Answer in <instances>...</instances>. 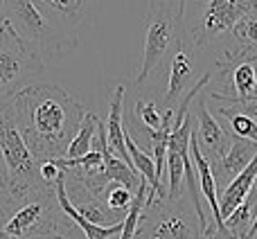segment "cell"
Wrapping results in <instances>:
<instances>
[{
  "label": "cell",
  "instance_id": "6da1fadb",
  "mask_svg": "<svg viewBox=\"0 0 257 239\" xmlns=\"http://www.w3.org/2000/svg\"><path fill=\"white\" fill-rule=\"evenodd\" d=\"M9 102L21 136L39 163L66 158L68 147L88 115V111L57 84H32Z\"/></svg>",
  "mask_w": 257,
  "mask_h": 239
},
{
  "label": "cell",
  "instance_id": "7a4b0ae2",
  "mask_svg": "<svg viewBox=\"0 0 257 239\" xmlns=\"http://www.w3.org/2000/svg\"><path fill=\"white\" fill-rule=\"evenodd\" d=\"M185 0H151L145 18V48L142 63L133 84L140 86L149 79L154 70H158L176 52L178 45L185 43Z\"/></svg>",
  "mask_w": 257,
  "mask_h": 239
},
{
  "label": "cell",
  "instance_id": "3957f363",
  "mask_svg": "<svg viewBox=\"0 0 257 239\" xmlns=\"http://www.w3.org/2000/svg\"><path fill=\"white\" fill-rule=\"evenodd\" d=\"M0 154L7 165L9 187L18 205L25 203L32 194L50 187L41 178V163L34 158L25 138L21 136L12 102H0Z\"/></svg>",
  "mask_w": 257,
  "mask_h": 239
},
{
  "label": "cell",
  "instance_id": "277c9868",
  "mask_svg": "<svg viewBox=\"0 0 257 239\" xmlns=\"http://www.w3.org/2000/svg\"><path fill=\"white\" fill-rule=\"evenodd\" d=\"M5 18L21 34V39L41 54L45 66L70 57L72 50L77 48V34L52 25L39 12L34 0H5Z\"/></svg>",
  "mask_w": 257,
  "mask_h": 239
},
{
  "label": "cell",
  "instance_id": "5b68a950",
  "mask_svg": "<svg viewBox=\"0 0 257 239\" xmlns=\"http://www.w3.org/2000/svg\"><path fill=\"white\" fill-rule=\"evenodd\" d=\"M43 68L41 54L21 39L7 18H0V102H9L32 86V77Z\"/></svg>",
  "mask_w": 257,
  "mask_h": 239
},
{
  "label": "cell",
  "instance_id": "8992f818",
  "mask_svg": "<svg viewBox=\"0 0 257 239\" xmlns=\"http://www.w3.org/2000/svg\"><path fill=\"white\" fill-rule=\"evenodd\" d=\"M136 239H205V235L190 196H165L145 208Z\"/></svg>",
  "mask_w": 257,
  "mask_h": 239
},
{
  "label": "cell",
  "instance_id": "52a82bcc",
  "mask_svg": "<svg viewBox=\"0 0 257 239\" xmlns=\"http://www.w3.org/2000/svg\"><path fill=\"white\" fill-rule=\"evenodd\" d=\"M61 217H66L57 199V185L32 194L12 214L5 230L18 239H66L61 230Z\"/></svg>",
  "mask_w": 257,
  "mask_h": 239
},
{
  "label": "cell",
  "instance_id": "ba28073f",
  "mask_svg": "<svg viewBox=\"0 0 257 239\" xmlns=\"http://www.w3.org/2000/svg\"><path fill=\"white\" fill-rule=\"evenodd\" d=\"M248 14H257V0H210L199 18V25L190 30L192 43L196 48L210 45Z\"/></svg>",
  "mask_w": 257,
  "mask_h": 239
},
{
  "label": "cell",
  "instance_id": "9c48e42d",
  "mask_svg": "<svg viewBox=\"0 0 257 239\" xmlns=\"http://www.w3.org/2000/svg\"><path fill=\"white\" fill-rule=\"evenodd\" d=\"M219 68L228 86L226 90L210 93V97L230 102V106L257 102V59L241 52H228L226 61L219 63Z\"/></svg>",
  "mask_w": 257,
  "mask_h": 239
},
{
  "label": "cell",
  "instance_id": "30bf717a",
  "mask_svg": "<svg viewBox=\"0 0 257 239\" xmlns=\"http://www.w3.org/2000/svg\"><path fill=\"white\" fill-rule=\"evenodd\" d=\"M196 140H199V147L203 151V156L210 160V165L217 163L219 158L228 154L232 145V133L226 131L217 120L212 117V113L208 111V104H205L203 97L196 99Z\"/></svg>",
  "mask_w": 257,
  "mask_h": 239
},
{
  "label": "cell",
  "instance_id": "8fae6325",
  "mask_svg": "<svg viewBox=\"0 0 257 239\" xmlns=\"http://www.w3.org/2000/svg\"><path fill=\"white\" fill-rule=\"evenodd\" d=\"M192 45L185 41V43L178 45L176 52L169 57L167 90H165V97H163V111H176V106L183 99L185 88L194 81V54H192Z\"/></svg>",
  "mask_w": 257,
  "mask_h": 239
},
{
  "label": "cell",
  "instance_id": "7c38bea8",
  "mask_svg": "<svg viewBox=\"0 0 257 239\" xmlns=\"http://www.w3.org/2000/svg\"><path fill=\"white\" fill-rule=\"evenodd\" d=\"M66 187H68V196H70L72 205L77 208V212L84 219H88L95 226H115V223L124 221L126 214L122 212H113L102 199L86 190V185L81 181H77L75 176L66 172Z\"/></svg>",
  "mask_w": 257,
  "mask_h": 239
},
{
  "label": "cell",
  "instance_id": "4fadbf2b",
  "mask_svg": "<svg viewBox=\"0 0 257 239\" xmlns=\"http://www.w3.org/2000/svg\"><path fill=\"white\" fill-rule=\"evenodd\" d=\"M257 156V145L253 140H244V138L232 136V145L228 149V154L223 158H219L217 163H212V174L217 178L219 190H226L246 167L255 160Z\"/></svg>",
  "mask_w": 257,
  "mask_h": 239
},
{
  "label": "cell",
  "instance_id": "5bb4252c",
  "mask_svg": "<svg viewBox=\"0 0 257 239\" xmlns=\"http://www.w3.org/2000/svg\"><path fill=\"white\" fill-rule=\"evenodd\" d=\"M88 3L90 0H34L39 12L52 25H57L63 32H70V34H75V27L79 25Z\"/></svg>",
  "mask_w": 257,
  "mask_h": 239
},
{
  "label": "cell",
  "instance_id": "9a60e30c",
  "mask_svg": "<svg viewBox=\"0 0 257 239\" xmlns=\"http://www.w3.org/2000/svg\"><path fill=\"white\" fill-rule=\"evenodd\" d=\"M124 93L126 86L120 84L115 86L111 97V108H108V117H106V140H108V149L113 151V156L122 158L128 167H133L131 156L126 151V142H124V122H122V104H124Z\"/></svg>",
  "mask_w": 257,
  "mask_h": 239
},
{
  "label": "cell",
  "instance_id": "2e32d148",
  "mask_svg": "<svg viewBox=\"0 0 257 239\" xmlns=\"http://www.w3.org/2000/svg\"><path fill=\"white\" fill-rule=\"evenodd\" d=\"M257 183V156L255 160L248 165V167L244 169V172L239 174V176L235 178V181L230 183V185L226 187V190L221 192V199H219V205H221V217L223 221H226L228 217H230L232 212H235L237 208H239L241 203H244L246 199H248V194L253 192Z\"/></svg>",
  "mask_w": 257,
  "mask_h": 239
},
{
  "label": "cell",
  "instance_id": "e0dca14e",
  "mask_svg": "<svg viewBox=\"0 0 257 239\" xmlns=\"http://www.w3.org/2000/svg\"><path fill=\"white\" fill-rule=\"evenodd\" d=\"M97 129H99V117L88 111V115H86L84 124H81L79 133H77L75 140H72L70 147H68L66 158H81V156L90 154V151H93V145H95Z\"/></svg>",
  "mask_w": 257,
  "mask_h": 239
},
{
  "label": "cell",
  "instance_id": "ac0fdd59",
  "mask_svg": "<svg viewBox=\"0 0 257 239\" xmlns=\"http://www.w3.org/2000/svg\"><path fill=\"white\" fill-rule=\"evenodd\" d=\"M232 36L239 43L237 52L246 54V57L257 59V14L244 16L235 27H232Z\"/></svg>",
  "mask_w": 257,
  "mask_h": 239
},
{
  "label": "cell",
  "instance_id": "d6986e66",
  "mask_svg": "<svg viewBox=\"0 0 257 239\" xmlns=\"http://www.w3.org/2000/svg\"><path fill=\"white\" fill-rule=\"evenodd\" d=\"M217 113L230 120L232 136L244 138V140H253L257 145V120H253L241 111H237L235 106H221V108H217Z\"/></svg>",
  "mask_w": 257,
  "mask_h": 239
},
{
  "label": "cell",
  "instance_id": "ffe728a7",
  "mask_svg": "<svg viewBox=\"0 0 257 239\" xmlns=\"http://www.w3.org/2000/svg\"><path fill=\"white\" fill-rule=\"evenodd\" d=\"M133 113L140 120V124L147 129V133L158 131L165 122V111L154 102V99H136V106H133Z\"/></svg>",
  "mask_w": 257,
  "mask_h": 239
},
{
  "label": "cell",
  "instance_id": "44dd1931",
  "mask_svg": "<svg viewBox=\"0 0 257 239\" xmlns=\"http://www.w3.org/2000/svg\"><path fill=\"white\" fill-rule=\"evenodd\" d=\"M99 199H102L104 203L113 210V212L126 214L128 208H131V203H133V199H136V192H131L128 187L120 185V183H111V185L102 192V196H99Z\"/></svg>",
  "mask_w": 257,
  "mask_h": 239
},
{
  "label": "cell",
  "instance_id": "7402d4cb",
  "mask_svg": "<svg viewBox=\"0 0 257 239\" xmlns=\"http://www.w3.org/2000/svg\"><path fill=\"white\" fill-rule=\"evenodd\" d=\"M16 205H18V201L14 199L9 185H3V183H0V223H7L9 219H12V214L18 210Z\"/></svg>",
  "mask_w": 257,
  "mask_h": 239
},
{
  "label": "cell",
  "instance_id": "603a6c76",
  "mask_svg": "<svg viewBox=\"0 0 257 239\" xmlns=\"http://www.w3.org/2000/svg\"><path fill=\"white\" fill-rule=\"evenodd\" d=\"M61 176H63V169L57 165V160H45V163H41V178H43L45 185L54 187Z\"/></svg>",
  "mask_w": 257,
  "mask_h": 239
},
{
  "label": "cell",
  "instance_id": "cb8c5ba5",
  "mask_svg": "<svg viewBox=\"0 0 257 239\" xmlns=\"http://www.w3.org/2000/svg\"><path fill=\"white\" fill-rule=\"evenodd\" d=\"M237 111L246 113V115H250L253 120H257V102H250V104H241V106H235Z\"/></svg>",
  "mask_w": 257,
  "mask_h": 239
},
{
  "label": "cell",
  "instance_id": "d4e9b609",
  "mask_svg": "<svg viewBox=\"0 0 257 239\" xmlns=\"http://www.w3.org/2000/svg\"><path fill=\"white\" fill-rule=\"evenodd\" d=\"M0 183H3V185H9V172H7V165H5L3 154H0ZM9 190H12V187H9Z\"/></svg>",
  "mask_w": 257,
  "mask_h": 239
},
{
  "label": "cell",
  "instance_id": "484cf974",
  "mask_svg": "<svg viewBox=\"0 0 257 239\" xmlns=\"http://www.w3.org/2000/svg\"><path fill=\"white\" fill-rule=\"evenodd\" d=\"M0 239H18V237H12L7 230H5V223H0Z\"/></svg>",
  "mask_w": 257,
  "mask_h": 239
},
{
  "label": "cell",
  "instance_id": "4316f807",
  "mask_svg": "<svg viewBox=\"0 0 257 239\" xmlns=\"http://www.w3.org/2000/svg\"><path fill=\"white\" fill-rule=\"evenodd\" d=\"M201 3H205V5H208V3H210V0H201Z\"/></svg>",
  "mask_w": 257,
  "mask_h": 239
}]
</instances>
